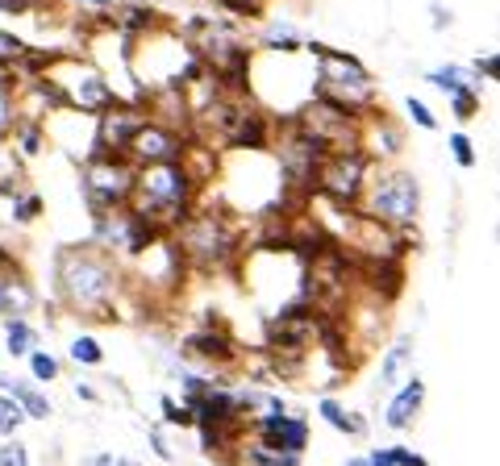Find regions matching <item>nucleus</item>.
<instances>
[{"instance_id": "obj_1", "label": "nucleus", "mask_w": 500, "mask_h": 466, "mask_svg": "<svg viewBox=\"0 0 500 466\" xmlns=\"http://www.w3.org/2000/svg\"><path fill=\"white\" fill-rule=\"evenodd\" d=\"M125 271L109 250L92 246V242H76L63 246L55 259V296L63 308L76 316H92V321H113L117 316V300L125 296Z\"/></svg>"}, {"instance_id": "obj_2", "label": "nucleus", "mask_w": 500, "mask_h": 466, "mask_svg": "<svg viewBox=\"0 0 500 466\" xmlns=\"http://www.w3.org/2000/svg\"><path fill=\"white\" fill-rule=\"evenodd\" d=\"M246 238H250L246 225H242L226 205H218L208 192H200V205L192 208V217L171 233L184 267L188 271H200V275L234 271L242 262Z\"/></svg>"}, {"instance_id": "obj_3", "label": "nucleus", "mask_w": 500, "mask_h": 466, "mask_svg": "<svg viewBox=\"0 0 500 466\" xmlns=\"http://www.w3.org/2000/svg\"><path fill=\"white\" fill-rule=\"evenodd\" d=\"M200 179L188 171V163H146L134 167V196L130 208L138 213L151 229H159L163 238H171L175 229L192 217V208L200 205Z\"/></svg>"}, {"instance_id": "obj_4", "label": "nucleus", "mask_w": 500, "mask_h": 466, "mask_svg": "<svg viewBox=\"0 0 500 466\" xmlns=\"http://www.w3.org/2000/svg\"><path fill=\"white\" fill-rule=\"evenodd\" d=\"M305 50L313 55V92L321 100L355 113V117H363V113H371L380 105V84L363 67V59L347 55V50H334L326 42H305Z\"/></svg>"}, {"instance_id": "obj_5", "label": "nucleus", "mask_w": 500, "mask_h": 466, "mask_svg": "<svg viewBox=\"0 0 500 466\" xmlns=\"http://www.w3.org/2000/svg\"><path fill=\"white\" fill-rule=\"evenodd\" d=\"M359 213L413 238L421 225V179L401 163H375L367 175V187H363Z\"/></svg>"}, {"instance_id": "obj_6", "label": "nucleus", "mask_w": 500, "mask_h": 466, "mask_svg": "<svg viewBox=\"0 0 500 466\" xmlns=\"http://www.w3.org/2000/svg\"><path fill=\"white\" fill-rule=\"evenodd\" d=\"M46 84L55 87V96L63 109L79 113V117H100V113L117 105V87L113 79L100 71V63L92 59H76V55H59L55 63L42 71Z\"/></svg>"}, {"instance_id": "obj_7", "label": "nucleus", "mask_w": 500, "mask_h": 466, "mask_svg": "<svg viewBox=\"0 0 500 466\" xmlns=\"http://www.w3.org/2000/svg\"><path fill=\"white\" fill-rule=\"evenodd\" d=\"M79 192H84V208L88 217H100V213H117V208H130L134 196V163L109 151H92L79 159Z\"/></svg>"}, {"instance_id": "obj_8", "label": "nucleus", "mask_w": 500, "mask_h": 466, "mask_svg": "<svg viewBox=\"0 0 500 466\" xmlns=\"http://www.w3.org/2000/svg\"><path fill=\"white\" fill-rule=\"evenodd\" d=\"M371 167L375 163H371L359 146H355V151H329L313 179V200L334 205V208H359Z\"/></svg>"}, {"instance_id": "obj_9", "label": "nucleus", "mask_w": 500, "mask_h": 466, "mask_svg": "<svg viewBox=\"0 0 500 466\" xmlns=\"http://www.w3.org/2000/svg\"><path fill=\"white\" fill-rule=\"evenodd\" d=\"M292 117H296V125H301L309 138L321 142L326 151H355V146H359V117L338 109V105H329V100H321V96L305 100Z\"/></svg>"}, {"instance_id": "obj_10", "label": "nucleus", "mask_w": 500, "mask_h": 466, "mask_svg": "<svg viewBox=\"0 0 500 466\" xmlns=\"http://www.w3.org/2000/svg\"><path fill=\"white\" fill-rule=\"evenodd\" d=\"M188 142H192V133L175 130V125H163V121L146 117L142 121V130L130 138V146H125V159H130L134 167H146V163H180L188 151Z\"/></svg>"}, {"instance_id": "obj_11", "label": "nucleus", "mask_w": 500, "mask_h": 466, "mask_svg": "<svg viewBox=\"0 0 500 466\" xmlns=\"http://www.w3.org/2000/svg\"><path fill=\"white\" fill-rule=\"evenodd\" d=\"M146 117H151L146 100H117V105H109V109L97 117V125H92V146L125 159V146H130V138L142 130Z\"/></svg>"}, {"instance_id": "obj_12", "label": "nucleus", "mask_w": 500, "mask_h": 466, "mask_svg": "<svg viewBox=\"0 0 500 466\" xmlns=\"http://www.w3.org/2000/svg\"><path fill=\"white\" fill-rule=\"evenodd\" d=\"M404 142H409L404 125L384 105H375L371 113L359 117V151L367 154L371 163H396L404 154Z\"/></svg>"}, {"instance_id": "obj_13", "label": "nucleus", "mask_w": 500, "mask_h": 466, "mask_svg": "<svg viewBox=\"0 0 500 466\" xmlns=\"http://www.w3.org/2000/svg\"><path fill=\"white\" fill-rule=\"evenodd\" d=\"M250 434L255 442L267 445V450H280V454H305L309 450V421L301 412H263L250 421Z\"/></svg>"}, {"instance_id": "obj_14", "label": "nucleus", "mask_w": 500, "mask_h": 466, "mask_svg": "<svg viewBox=\"0 0 500 466\" xmlns=\"http://www.w3.org/2000/svg\"><path fill=\"white\" fill-rule=\"evenodd\" d=\"M425 79L450 100L455 121H471L479 109H484V92H479V79L471 76V67L442 63V67H434V71H425Z\"/></svg>"}, {"instance_id": "obj_15", "label": "nucleus", "mask_w": 500, "mask_h": 466, "mask_svg": "<svg viewBox=\"0 0 500 466\" xmlns=\"http://www.w3.org/2000/svg\"><path fill=\"white\" fill-rule=\"evenodd\" d=\"M425 408V379L421 375H409L404 383H396L384 404V425H388L392 434H404V429H413L417 416Z\"/></svg>"}, {"instance_id": "obj_16", "label": "nucleus", "mask_w": 500, "mask_h": 466, "mask_svg": "<svg viewBox=\"0 0 500 466\" xmlns=\"http://www.w3.org/2000/svg\"><path fill=\"white\" fill-rule=\"evenodd\" d=\"M38 308V292L25 279L22 259H13L0 267V316H30Z\"/></svg>"}, {"instance_id": "obj_17", "label": "nucleus", "mask_w": 500, "mask_h": 466, "mask_svg": "<svg viewBox=\"0 0 500 466\" xmlns=\"http://www.w3.org/2000/svg\"><path fill=\"white\" fill-rule=\"evenodd\" d=\"M184 350L196 358V362H208V367H226V362H234V342H229V334L226 329H218V325H208V329H196V334H188L184 337Z\"/></svg>"}, {"instance_id": "obj_18", "label": "nucleus", "mask_w": 500, "mask_h": 466, "mask_svg": "<svg viewBox=\"0 0 500 466\" xmlns=\"http://www.w3.org/2000/svg\"><path fill=\"white\" fill-rule=\"evenodd\" d=\"M0 391L25 412V421H46V416L55 412L51 400H46V391H38V383H30V379H13V375L0 370Z\"/></svg>"}, {"instance_id": "obj_19", "label": "nucleus", "mask_w": 500, "mask_h": 466, "mask_svg": "<svg viewBox=\"0 0 500 466\" xmlns=\"http://www.w3.org/2000/svg\"><path fill=\"white\" fill-rule=\"evenodd\" d=\"M409 367H413V334H401L392 346H384V362H380V388H396V383L409 379Z\"/></svg>"}, {"instance_id": "obj_20", "label": "nucleus", "mask_w": 500, "mask_h": 466, "mask_svg": "<svg viewBox=\"0 0 500 466\" xmlns=\"http://www.w3.org/2000/svg\"><path fill=\"white\" fill-rule=\"evenodd\" d=\"M317 416H321L329 429H338L342 437H367V421H363L359 412H350L347 404H338L334 396H321V400H317Z\"/></svg>"}, {"instance_id": "obj_21", "label": "nucleus", "mask_w": 500, "mask_h": 466, "mask_svg": "<svg viewBox=\"0 0 500 466\" xmlns=\"http://www.w3.org/2000/svg\"><path fill=\"white\" fill-rule=\"evenodd\" d=\"M259 46L267 55H301L305 50V38L292 22H267L259 30Z\"/></svg>"}, {"instance_id": "obj_22", "label": "nucleus", "mask_w": 500, "mask_h": 466, "mask_svg": "<svg viewBox=\"0 0 500 466\" xmlns=\"http://www.w3.org/2000/svg\"><path fill=\"white\" fill-rule=\"evenodd\" d=\"M38 346V329L30 325V316H5V350L9 358H25Z\"/></svg>"}, {"instance_id": "obj_23", "label": "nucleus", "mask_w": 500, "mask_h": 466, "mask_svg": "<svg viewBox=\"0 0 500 466\" xmlns=\"http://www.w3.org/2000/svg\"><path fill=\"white\" fill-rule=\"evenodd\" d=\"M9 142L17 146V154H22V159H38V154H42V146H46V125H42V121H17V125H13V133H9Z\"/></svg>"}, {"instance_id": "obj_24", "label": "nucleus", "mask_w": 500, "mask_h": 466, "mask_svg": "<svg viewBox=\"0 0 500 466\" xmlns=\"http://www.w3.org/2000/svg\"><path fill=\"white\" fill-rule=\"evenodd\" d=\"M42 208H46V205H42V196L33 192V187H22V192L9 200V221H13L17 229H25V225H33V221L42 217Z\"/></svg>"}, {"instance_id": "obj_25", "label": "nucleus", "mask_w": 500, "mask_h": 466, "mask_svg": "<svg viewBox=\"0 0 500 466\" xmlns=\"http://www.w3.org/2000/svg\"><path fill=\"white\" fill-rule=\"evenodd\" d=\"M67 358H71L76 367L92 370V367H100V362H105V346H100L92 334H76L71 342H67Z\"/></svg>"}, {"instance_id": "obj_26", "label": "nucleus", "mask_w": 500, "mask_h": 466, "mask_svg": "<svg viewBox=\"0 0 500 466\" xmlns=\"http://www.w3.org/2000/svg\"><path fill=\"white\" fill-rule=\"evenodd\" d=\"M242 466H305V454H280L267 445H242Z\"/></svg>"}, {"instance_id": "obj_27", "label": "nucleus", "mask_w": 500, "mask_h": 466, "mask_svg": "<svg viewBox=\"0 0 500 466\" xmlns=\"http://www.w3.org/2000/svg\"><path fill=\"white\" fill-rule=\"evenodd\" d=\"M25 362H30V383H38V388H42V383H55L59 375H63V362H59L51 350L33 346L30 354H25Z\"/></svg>"}, {"instance_id": "obj_28", "label": "nucleus", "mask_w": 500, "mask_h": 466, "mask_svg": "<svg viewBox=\"0 0 500 466\" xmlns=\"http://www.w3.org/2000/svg\"><path fill=\"white\" fill-rule=\"evenodd\" d=\"M25 50H30V42L0 25V71H17V67H22V59H25Z\"/></svg>"}, {"instance_id": "obj_29", "label": "nucleus", "mask_w": 500, "mask_h": 466, "mask_svg": "<svg viewBox=\"0 0 500 466\" xmlns=\"http://www.w3.org/2000/svg\"><path fill=\"white\" fill-rule=\"evenodd\" d=\"M446 151H450V159H455V167L458 171H471L476 167V142H471V133L468 130H455L450 138H446Z\"/></svg>"}, {"instance_id": "obj_30", "label": "nucleus", "mask_w": 500, "mask_h": 466, "mask_svg": "<svg viewBox=\"0 0 500 466\" xmlns=\"http://www.w3.org/2000/svg\"><path fill=\"white\" fill-rule=\"evenodd\" d=\"M25 425V412L17 408V404L0 391V442H9V437H17V429Z\"/></svg>"}, {"instance_id": "obj_31", "label": "nucleus", "mask_w": 500, "mask_h": 466, "mask_svg": "<svg viewBox=\"0 0 500 466\" xmlns=\"http://www.w3.org/2000/svg\"><path fill=\"white\" fill-rule=\"evenodd\" d=\"M404 117L413 121L417 130H425V133H434V130H438L434 109H430V105H425L421 96H404Z\"/></svg>"}, {"instance_id": "obj_32", "label": "nucleus", "mask_w": 500, "mask_h": 466, "mask_svg": "<svg viewBox=\"0 0 500 466\" xmlns=\"http://www.w3.org/2000/svg\"><path fill=\"white\" fill-rule=\"evenodd\" d=\"M159 408H163V421L167 425H180V429H192V412H188V404H180L175 396H163L159 400Z\"/></svg>"}, {"instance_id": "obj_33", "label": "nucleus", "mask_w": 500, "mask_h": 466, "mask_svg": "<svg viewBox=\"0 0 500 466\" xmlns=\"http://www.w3.org/2000/svg\"><path fill=\"white\" fill-rule=\"evenodd\" d=\"M67 5H76V9L84 13V22L88 17H97V25H105V17L117 13V0H67Z\"/></svg>"}, {"instance_id": "obj_34", "label": "nucleus", "mask_w": 500, "mask_h": 466, "mask_svg": "<svg viewBox=\"0 0 500 466\" xmlns=\"http://www.w3.org/2000/svg\"><path fill=\"white\" fill-rule=\"evenodd\" d=\"M0 466H30V450H25L17 437L0 442Z\"/></svg>"}, {"instance_id": "obj_35", "label": "nucleus", "mask_w": 500, "mask_h": 466, "mask_svg": "<svg viewBox=\"0 0 500 466\" xmlns=\"http://www.w3.org/2000/svg\"><path fill=\"white\" fill-rule=\"evenodd\" d=\"M388 458H392V466H430V458L409 450V445H388Z\"/></svg>"}, {"instance_id": "obj_36", "label": "nucleus", "mask_w": 500, "mask_h": 466, "mask_svg": "<svg viewBox=\"0 0 500 466\" xmlns=\"http://www.w3.org/2000/svg\"><path fill=\"white\" fill-rule=\"evenodd\" d=\"M500 55H479L476 63H471V76L476 79H488V84H496L500 79V63H496Z\"/></svg>"}, {"instance_id": "obj_37", "label": "nucleus", "mask_w": 500, "mask_h": 466, "mask_svg": "<svg viewBox=\"0 0 500 466\" xmlns=\"http://www.w3.org/2000/svg\"><path fill=\"white\" fill-rule=\"evenodd\" d=\"M146 442H151V450L163 458V462H175L171 445H167V437H163V429H159V425H151V429H146Z\"/></svg>"}, {"instance_id": "obj_38", "label": "nucleus", "mask_w": 500, "mask_h": 466, "mask_svg": "<svg viewBox=\"0 0 500 466\" xmlns=\"http://www.w3.org/2000/svg\"><path fill=\"white\" fill-rule=\"evenodd\" d=\"M17 84H22V76H17V71H0V105L17 100Z\"/></svg>"}, {"instance_id": "obj_39", "label": "nucleus", "mask_w": 500, "mask_h": 466, "mask_svg": "<svg viewBox=\"0 0 500 466\" xmlns=\"http://www.w3.org/2000/svg\"><path fill=\"white\" fill-rule=\"evenodd\" d=\"M33 5L38 0H0V13L5 17H22V13H33Z\"/></svg>"}, {"instance_id": "obj_40", "label": "nucleus", "mask_w": 500, "mask_h": 466, "mask_svg": "<svg viewBox=\"0 0 500 466\" xmlns=\"http://www.w3.org/2000/svg\"><path fill=\"white\" fill-rule=\"evenodd\" d=\"M430 17H434V30H438V33L450 30V22H455V17H450V13H446L442 5H434V9H430Z\"/></svg>"}, {"instance_id": "obj_41", "label": "nucleus", "mask_w": 500, "mask_h": 466, "mask_svg": "<svg viewBox=\"0 0 500 466\" xmlns=\"http://www.w3.org/2000/svg\"><path fill=\"white\" fill-rule=\"evenodd\" d=\"M367 466H392V458H388V445H375L367 458H363Z\"/></svg>"}, {"instance_id": "obj_42", "label": "nucleus", "mask_w": 500, "mask_h": 466, "mask_svg": "<svg viewBox=\"0 0 500 466\" xmlns=\"http://www.w3.org/2000/svg\"><path fill=\"white\" fill-rule=\"evenodd\" d=\"M76 396H79V400H88V404H97V400H100L97 388H88V383H76Z\"/></svg>"}, {"instance_id": "obj_43", "label": "nucleus", "mask_w": 500, "mask_h": 466, "mask_svg": "<svg viewBox=\"0 0 500 466\" xmlns=\"http://www.w3.org/2000/svg\"><path fill=\"white\" fill-rule=\"evenodd\" d=\"M88 466H117V454H92Z\"/></svg>"}, {"instance_id": "obj_44", "label": "nucleus", "mask_w": 500, "mask_h": 466, "mask_svg": "<svg viewBox=\"0 0 500 466\" xmlns=\"http://www.w3.org/2000/svg\"><path fill=\"white\" fill-rule=\"evenodd\" d=\"M13 259H17V254H13L9 246H0V267H5V262H13Z\"/></svg>"}, {"instance_id": "obj_45", "label": "nucleus", "mask_w": 500, "mask_h": 466, "mask_svg": "<svg viewBox=\"0 0 500 466\" xmlns=\"http://www.w3.org/2000/svg\"><path fill=\"white\" fill-rule=\"evenodd\" d=\"M138 5H151V9H159V5H171V0H138Z\"/></svg>"}, {"instance_id": "obj_46", "label": "nucleus", "mask_w": 500, "mask_h": 466, "mask_svg": "<svg viewBox=\"0 0 500 466\" xmlns=\"http://www.w3.org/2000/svg\"><path fill=\"white\" fill-rule=\"evenodd\" d=\"M342 466H367V462H363V458H350V462H342Z\"/></svg>"}, {"instance_id": "obj_47", "label": "nucleus", "mask_w": 500, "mask_h": 466, "mask_svg": "<svg viewBox=\"0 0 500 466\" xmlns=\"http://www.w3.org/2000/svg\"><path fill=\"white\" fill-rule=\"evenodd\" d=\"M5 146H9V138H5V133H0V151H5Z\"/></svg>"}]
</instances>
